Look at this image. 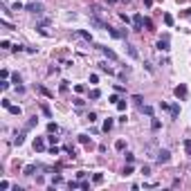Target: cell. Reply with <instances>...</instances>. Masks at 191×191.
<instances>
[{
    "instance_id": "1",
    "label": "cell",
    "mask_w": 191,
    "mask_h": 191,
    "mask_svg": "<svg viewBox=\"0 0 191 191\" xmlns=\"http://www.w3.org/2000/svg\"><path fill=\"white\" fill-rule=\"evenodd\" d=\"M155 160L160 162V164H166V162L171 160V153H169V148H160V151H157V155H155Z\"/></svg>"
},
{
    "instance_id": "2",
    "label": "cell",
    "mask_w": 191,
    "mask_h": 191,
    "mask_svg": "<svg viewBox=\"0 0 191 191\" xmlns=\"http://www.w3.org/2000/svg\"><path fill=\"white\" fill-rule=\"evenodd\" d=\"M157 50L160 52H169L171 50V47H169V34H164L160 40H157Z\"/></svg>"
},
{
    "instance_id": "3",
    "label": "cell",
    "mask_w": 191,
    "mask_h": 191,
    "mask_svg": "<svg viewBox=\"0 0 191 191\" xmlns=\"http://www.w3.org/2000/svg\"><path fill=\"white\" fill-rule=\"evenodd\" d=\"M25 9H27V11H32V14H36V16L43 14V5H40V2H29Z\"/></svg>"
},
{
    "instance_id": "4",
    "label": "cell",
    "mask_w": 191,
    "mask_h": 191,
    "mask_svg": "<svg viewBox=\"0 0 191 191\" xmlns=\"http://www.w3.org/2000/svg\"><path fill=\"white\" fill-rule=\"evenodd\" d=\"M142 27H144V16H140V14H137L135 18H133V29H137V32H140Z\"/></svg>"
},
{
    "instance_id": "5",
    "label": "cell",
    "mask_w": 191,
    "mask_h": 191,
    "mask_svg": "<svg viewBox=\"0 0 191 191\" xmlns=\"http://www.w3.org/2000/svg\"><path fill=\"white\" fill-rule=\"evenodd\" d=\"M173 92H176V97H180V99H184V97H187V86H184V83H180V86H178V88H176V90H173Z\"/></svg>"
},
{
    "instance_id": "6",
    "label": "cell",
    "mask_w": 191,
    "mask_h": 191,
    "mask_svg": "<svg viewBox=\"0 0 191 191\" xmlns=\"http://www.w3.org/2000/svg\"><path fill=\"white\" fill-rule=\"evenodd\" d=\"M99 50H101V52H104V54H106V56H108V59H112V61H117V54H115V52H112V50H108V47H104V45H99Z\"/></svg>"
},
{
    "instance_id": "7",
    "label": "cell",
    "mask_w": 191,
    "mask_h": 191,
    "mask_svg": "<svg viewBox=\"0 0 191 191\" xmlns=\"http://www.w3.org/2000/svg\"><path fill=\"white\" fill-rule=\"evenodd\" d=\"M34 148H36V151H45V142L40 140V137H36V140H34Z\"/></svg>"
},
{
    "instance_id": "8",
    "label": "cell",
    "mask_w": 191,
    "mask_h": 191,
    "mask_svg": "<svg viewBox=\"0 0 191 191\" xmlns=\"http://www.w3.org/2000/svg\"><path fill=\"white\" fill-rule=\"evenodd\" d=\"M126 52H128V54H131V59H140V54H137V50L133 45H128V43H126Z\"/></svg>"
},
{
    "instance_id": "9",
    "label": "cell",
    "mask_w": 191,
    "mask_h": 191,
    "mask_svg": "<svg viewBox=\"0 0 191 191\" xmlns=\"http://www.w3.org/2000/svg\"><path fill=\"white\" fill-rule=\"evenodd\" d=\"M23 142H25V133H16V137H14V144H16V146H20Z\"/></svg>"
},
{
    "instance_id": "10",
    "label": "cell",
    "mask_w": 191,
    "mask_h": 191,
    "mask_svg": "<svg viewBox=\"0 0 191 191\" xmlns=\"http://www.w3.org/2000/svg\"><path fill=\"white\" fill-rule=\"evenodd\" d=\"M76 36H81V38H83V40H88V43H92V36L88 34V32H83V29H79V32H76Z\"/></svg>"
},
{
    "instance_id": "11",
    "label": "cell",
    "mask_w": 191,
    "mask_h": 191,
    "mask_svg": "<svg viewBox=\"0 0 191 191\" xmlns=\"http://www.w3.org/2000/svg\"><path fill=\"white\" fill-rule=\"evenodd\" d=\"M99 70H101V72H108V74H112V72H115L110 65H108V63H99Z\"/></svg>"
},
{
    "instance_id": "12",
    "label": "cell",
    "mask_w": 191,
    "mask_h": 191,
    "mask_svg": "<svg viewBox=\"0 0 191 191\" xmlns=\"http://www.w3.org/2000/svg\"><path fill=\"white\" fill-rule=\"evenodd\" d=\"M112 126H115V121H112V119H110V117H108V119H106V121H104V131H106V133H108V131H110V128H112Z\"/></svg>"
},
{
    "instance_id": "13",
    "label": "cell",
    "mask_w": 191,
    "mask_h": 191,
    "mask_svg": "<svg viewBox=\"0 0 191 191\" xmlns=\"http://www.w3.org/2000/svg\"><path fill=\"white\" fill-rule=\"evenodd\" d=\"M7 110H9L11 115H20V112H23V110H20V106H11V104H9V108H7Z\"/></svg>"
},
{
    "instance_id": "14",
    "label": "cell",
    "mask_w": 191,
    "mask_h": 191,
    "mask_svg": "<svg viewBox=\"0 0 191 191\" xmlns=\"http://www.w3.org/2000/svg\"><path fill=\"white\" fill-rule=\"evenodd\" d=\"M151 128H153V131H160V128H162L160 119H155V117H153V121H151Z\"/></svg>"
},
{
    "instance_id": "15",
    "label": "cell",
    "mask_w": 191,
    "mask_h": 191,
    "mask_svg": "<svg viewBox=\"0 0 191 191\" xmlns=\"http://www.w3.org/2000/svg\"><path fill=\"white\" fill-rule=\"evenodd\" d=\"M11 79H14V83H16V88H20V83H23V76L18 74V72H16L14 76H11Z\"/></svg>"
},
{
    "instance_id": "16",
    "label": "cell",
    "mask_w": 191,
    "mask_h": 191,
    "mask_svg": "<svg viewBox=\"0 0 191 191\" xmlns=\"http://www.w3.org/2000/svg\"><path fill=\"white\" fill-rule=\"evenodd\" d=\"M169 110H171V117H178V115H180V106H171Z\"/></svg>"
},
{
    "instance_id": "17",
    "label": "cell",
    "mask_w": 191,
    "mask_h": 191,
    "mask_svg": "<svg viewBox=\"0 0 191 191\" xmlns=\"http://www.w3.org/2000/svg\"><path fill=\"white\" fill-rule=\"evenodd\" d=\"M47 131L50 133H59V126H56L54 121H50V124H47Z\"/></svg>"
},
{
    "instance_id": "18",
    "label": "cell",
    "mask_w": 191,
    "mask_h": 191,
    "mask_svg": "<svg viewBox=\"0 0 191 191\" xmlns=\"http://www.w3.org/2000/svg\"><path fill=\"white\" fill-rule=\"evenodd\" d=\"M34 171H36V166H34V164L25 166V176H34Z\"/></svg>"
},
{
    "instance_id": "19",
    "label": "cell",
    "mask_w": 191,
    "mask_h": 191,
    "mask_svg": "<svg viewBox=\"0 0 191 191\" xmlns=\"http://www.w3.org/2000/svg\"><path fill=\"white\" fill-rule=\"evenodd\" d=\"M142 112H146L148 117H153V108L151 106H142Z\"/></svg>"
},
{
    "instance_id": "20",
    "label": "cell",
    "mask_w": 191,
    "mask_h": 191,
    "mask_svg": "<svg viewBox=\"0 0 191 191\" xmlns=\"http://www.w3.org/2000/svg\"><path fill=\"white\" fill-rule=\"evenodd\" d=\"M23 7H25V5H23V2H14V5H11V11H20V9H23Z\"/></svg>"
},
{
    "instance_id": "21",
    "label": "cell",
    "mask_w": 191,
    "mask_h": 191,
    "mask_svg": "<svg viewBox=\"0 0 191 191\" xmlns=\"http://www.w3.org/2000/svg\"><path fill=\"white\" fill-rule=\"evenodd\" d=\"M117 108L124 112V110H126V99H119V101H117Z\"/></svg>"
},
{
    "instance_id": "22",
    "label": "cell",
    "mask_w": 191,
    "mask_h": 191,
    "mask_svg": "<svg viewBox=\"0 0 191 191\" xmlns=\"http://www.w3.org/2000/svg\"><path fill=\"white\" fill-rule=\"evenodd\" d=\"M40 110H43V115H45V117H52V112H50V108H47V106H45V104L40 106Z\"/></svg>"
},
{
    "instance_id": "23",
    "label": "cell",
    "mask_w": 191,
    "mask_h": 191,
    "mask_svg": "<svg viewBox=\"0 0 191 191\" xmlns=\"http://www.w3.org/2000/svg\"><path fill=\"white\" fill-rule=\"evenodd\" d=\"M124 146H126V142H124V140L115 142V148H117V151H121V148H124Z\"/></svg>"
},
{
    "instance_id": "24",
    "label": "cell",
    "mask_w": 191,
    "mask_h": 191,
    "mask_svg": "<svg viewBox=\"0 0 191 191\" xmlns=\"http://www.w3.org/2000/svg\"><path fill=\"white\" fill-rule=\"evenodd\" d=\"M99 97H101V92H99V90H97V88H95V90L90 92V99H99Z\"/></svg>"
},
{
    "instance_id": "25",
    "label": "cell",
    "mask_w": 191,
    "mask_h": 191,
    "mask_svg": "<svg viewBox=\"0 0 191 191\" xmlns=\"http://www.w3.org/2000/svg\"><path fill=\"white\" fill-rule=\"evenodd\" d=\"M184 151L191 155V140H184Z\"/></svg>"
},
{
    "instance_id": "26",
    "label": "cell",
    "mask_w": 191,
    "mask_h": 191,
    "mask_svg": "<svg viewBox=\"0 0 191 191\" xmlns=\"http://www.w3.org/2000/svg\"><path fill=\"white\" fill-rule=\"evenodd\" d=\"M121 173H124V176H131V173H133V166H131V164L124 166V171H121Z\"/></svg>"
},
{
    "instance_id": "27",
    "label": "cell",
    "mask_w": 191,
    "mask_h": 191,
    "mask_svg": "<svg viewBox=\"0 0 191 191\" xmlns=\"http://www.w3.org/2000/svg\"><path fill=\"white\" fill-rule=\"evenodd\" d=\"M144 25L148 27V32H151V29H153V20H151V18H144Z\"/></svg>"
},
{
    "instance_id": "28",
    "label": "cell",
    "mask_w": 191,
    "mask_h": 191,
    "mask_svg": "<svg viewBox=\"0 0 191 191\" xmlns=\"http://www.w3.org/2000/svg\"><path fill=\"white\" fill-rule=\"evenodd\" d=\"M164 23H166V25H169V27H171V25H173V18H171V16H169V14H166V16H164Z\"/></svg>"
},
{
    "instance_id": "29",
    "label": "cell",
    "mask_w": 191,
    "mask_h": 191,
    "mask_svg": "<svg viewBox=\"0 0 191 191\" xmlns=\"http://www.w3.org/2000/svg\"><path fill=\"white\" fill-rule=\"evenodd\" d=\"M133 101H135V104H140V106H142V95H133Z\"/></svg>"
},
{
    "instance_id": "30",
    "label": "cell",
    "mask_w": 191,
    "mask_h": 191,
    "mask_svg": "<svg viewBox=\"0 0 191 191\" xmlns=\"http://www.w3.org/2000/svg\"><path fill=\"white\" fill-rule=\"evenodd\" d=\"M133 160H135V155H133V153H126V162H128V164H131Z\"/></svg>"
},
{
    "instance_id": "31",
    "label": "cell",
    "mask_w": 191,
    "mask_h": 191,
    "mask_svg": "<svg viewBox=\"0 0 191 191\" xmlns=\"http://www.w3.org/2000/svg\"><path fill=\"white\" fill-rule=\"evenodd\" d=\"M0 189H2V191H5V189H9V182H7V180H2V182H0Z\"/></svg>"
},
{
    "instance_id": "32",
    "label": "cell",
    "mask_w": 191,
    "mask_h": 191,
    "mask_svg": "<svg viewBox=\"0 0 191 191\" xmlns=\"http://www.w3.org/2000/svg\"><path fill=\"white\" fill-rule=\"evenodd\" d=\"M119 18H121V20H124L126 25H128V23H131V18H128V16H126V14H119Z\"/></svg>"
},
{
    "instance_id": "33",
    "label": "cell",
    "mask_w": 191,
    "mask_h": 191,
    "mask_svg": "<svg viewBox=\"0 0 191 191\" xmlns=\"http://www.w3.org/2000/svg\"><path fill=\"white\" fill-rule=\"evenodd\" d=\"M79 142L81 144H88V135H79Z\"/></svg>"
}]
</instances>
